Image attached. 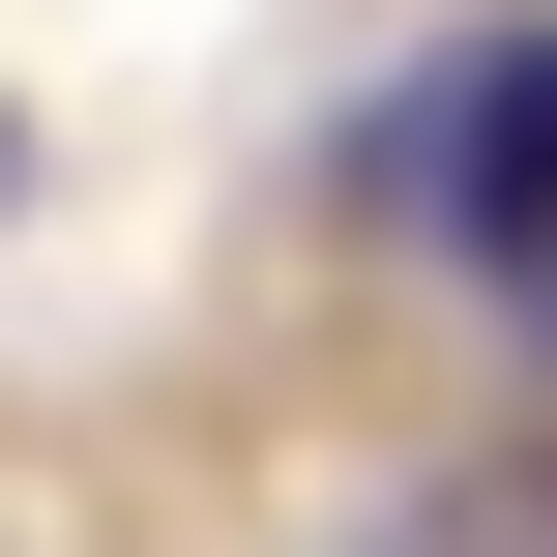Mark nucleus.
I'll list each match as a JSON object with an SVG mask.
<instances>
[{
	"instance_id": "f257e3e1",
	"label": "nucleus",
	"mask_w": 557,
	"mask_h": 557,
	"mask_svg": "<svg viewBox=\"0 0 557 557\" xmlns=\"http://www.w3.org/2000/svg\"><path fill=\"white\" fill-rule=\"evenodd\" d=\"M352 206L470 294H557V29H441L382 117H352Z\"/></svg>"
},
{
	"instance_id": "f03ea898",
	"label": "nucleus",
	"mask_w": 557,
	"mask_h": 557,
	"mask_svg": "<svg viewBox=\"0 0 557 557\" xmlns=\"http://www.w3.org/2000/svg\"><path fill=\"white\" fill-rule=\"evenodd\" d=\"M0 206H29V117H0Z\"/></svg>"
}]
</instances>
